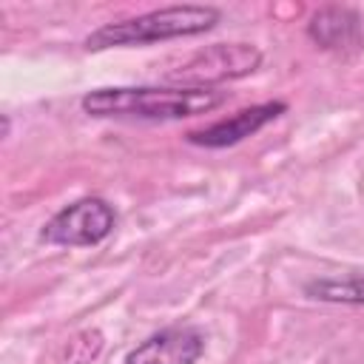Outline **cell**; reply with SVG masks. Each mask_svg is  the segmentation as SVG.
I'll use <instances>...</instances> for the list:
<instances>
[{
    "label": "cell",
    "mask_w": 364,
    "mask_h": 364,
    "mask_svg": "<svg viewBox=\"0 0 364 364\" xmlns=\"http://www.w3.org/2000/svg\"><path fill=\"white\" fill-rule=\"evenodd\" d=\"M287 111L284 102H262V105H250V108H242L236 111L233 117L228 119H219L213 125H205L199 131H188V142L193 145H202V148H228V145H236L242 139H247L250 134L262 131L267 122H273L276 117H282Z\"/></svg>",
    "instance_id": "cell-6"
},
{
    "label": "cell",
    "mask_w": 364,
    "mask_h": 364,
    "mask_svg": "<svg viewBox=\"0 0 364 364\" xmlns=\"http://www.w3.org/2000/svg\"><path fill=\"white\" fill-rule=\"evenodd\" d=\"M259 63L262 51L250 43H216L193 54L176 71H168V80L176 82L179 88H208L225 80L247 77L259 68Z\"/></svg>",
    "instance_id": "cell-3"
},
{
    "label": "cell",
    "mask_w": 364,
    "mask_h": 364,
    "mask_svg": "<svg viewBox=\"0 0 364 364\" xmlns=\"http://www.w3.org/2000/svg\"><path fill=\"white\" fill-rule=\"evenodd\" d=\"M307 296L321 301H338V304H364V276L350 279H316L304 287Z\"/></svg>",
    "instance_id": "cell-8"
},
{
    "label": "cell",
    "mask_w": 364,
    "mask_h": 364,
    "mask_svg": "<svg viewBox=\"0 0 364 364\" xmlns=\"http://www.w3.org/2000/svg\"><path fill=\"white\" fill-rule=\"evenodd\" d=\"M114 222H117V213L105 199L85 196L65 205L60 213H54L40 230V239L63 247H88L102 242L114 230Z\"/></svg>",
    "instance_id": "cell-4"
},
{
    "label": "cell",
    "mask_w": 364,
    "mask_h": 364,
    "mask_svg": "<svg viewBox=\"0 0 364 364\" xmlns=\"http://www.w3.org/2000/svg\"><path fill=\"white\" fill-rule=\"evenodd\" d=\"M307 31L321 48H341L358 37V14L344 6H330L313 14Z\"/></svg>",
    "instance_id": "cell-7"
},
{
    "label": "cell",
    "mask_w": 364,
    "mask_h": 364,
    "mask_svg": "<svg viewBox=\"0 0 364 364\" xmlns=\"http://www.w3.org/2000/svg\"><path fill=\"white\" fill-rule=\"evenodd\" d=\"M225 102L222 91L210 88H97L82 97V111L91 117H131V119H185L208 114Z\"/></svg>",
    "instance_id": "cell-1"
},
{
    "label": "cell",
    "mask_w": 364,
    "mask_h": 364,
    "mask_svg": "<svg viewBox=\"0 0 364 364\" xmlns=\"http://www.w3.org/2000/svg\"><path fill=\"white\" fill-rule=\"evenodd\" d=\"M205 353V336L196 327H165L139 341L125 364H196Z\"/></svg>",
    "instance_id": "cell-5"
},
{
    "label": "cell",
    "mask_w": 364,
    "mask_h": 364,
    "mask_svg": "<svg viewBox=\"0 0 364 364\" xmlns=\"http://www.w3.org/2000/svg\"><path fill=\"white\" fill-rule=\"evenodd\" d=\"M219 23V11L213 6H168L131 20L105 23L85 37L88 51H102L114 46H142L173 37H193L210 31Z\"/></svg>",
    "instance_id": "cell-2"
}]
</instances>
